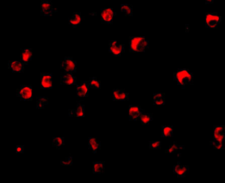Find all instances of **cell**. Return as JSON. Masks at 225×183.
I'll list each match as a JSON object with an SVG mask.
<instances>
[{"mask_svg": "<svg viewBox=\"0 0 225 183\" xmlns=\"http://www.w3.org/2000/svg\"><path fill=\"white\" fill-rule=\"evenodd\" d=\"M164 97V93H156L153 94V100H157L159 98H163Z\"/></svg>", "mask_w": 225, "mask_h": 183, "instance_id": "cell-37", "label": "cell"}, {"mask_svg": "<svg viewBox=\"0 0 225 183\" xmlns=\"http://www.w3.org/2000/svg\"><path fill=\"white\" fill-rule=\"evenodd\" d=\"M154 105H164L165 104V97L159 98L157 100H154Z\"/></svg>", "mask_w": 225, "mask_h": 183, "instance_id": "cell-35", "label": "cell"}, {"mask_svg": "<svg viewBox=\"0 0 225 183\" xmlns=\"http://www.w3.org/2000/svg\"><path fill=\"white\" fill-rule=\"evenodd\" d=\"M222 23V17L216 12L206 13V27L207 28H217Z\"/></svg>", "mask_w": 225, "mask_h": 183, "instance_id": "cell-2", "label": "cell"}, {"mask_svg": "<svg viewBox=\"0 0 225 183\" xmlns=\"http://www.w3.org/2000/svg\"><path fill=\"white\" fill-rule=\"evenodd\" d=\"M184 146L178 145L176 142H174L173 144L170 146L168 149H167L166 152L167 153H176L178 150L184 149Z\"/></svg>", "mask_w": 225, "mask_h": 183, "instance_id": "cell-22", "label": "cell"}, {"mask_svg": "<svg viewBox=\"0 0 225 183\" xmlns=\"http://www.w3.org/2000/svg\"><path fill=\"white\" fill-rule=\"evenodd\" d=\"M225 126H215L213 128V132L217 133H225Z\"/></svg>", "mask_w": 225, "mask_h": 183, "instance_id": "cell-33", "label": "cell"}, {"mask_svg": "<svg viewBox=\"0 0 225 183\" xmlns=\"http://www.w3.org/2000/svg\"><path fill=\"white\" fill-rule=\"evenodd\" d=\"M100 147H101V143L97 140L93 144H92L89 147V149H91L93 151V153H96L98 149H100Z\"/></svg>", "mask_w": 225, "mask_h": 183, "instance_id": "cell-28", "label": "cell"}, {"mask_svg": "<svg viewBox=\"0 0 225 183\" xmlns=\"http://www.w3.org/2000/svg\"><path fill=\"white\" fill-rule=\"evenodd\" d=\"M173 76L177 85L182 88H184L188 84L193 85L194 83V74L188 69H178L173 73Z\"/></svg>", "mask_w": 225, "mask_h": 183, "instance_id": "cell-1", "label": "cell"}, {"mask_svg": "<svg viewBox=\"0 0 225 183\" xmlns=\"http://www.w3.org/2000/svg\"><path fill=\"white\" fill-rule=\"evenodd\" d=\"M149 46V42L146 39H144L141 45V49L143 52H145L146 50L148 48Z\"/></svg>", "mask_w": 225, "mask_h": 183, "instance_id": "cell-36", "label": "cell"}, {"mask_svg": "<svg viewBox=\"0 0 225 183\" xmlns=\"http://www.w3.org/2000/svg\"><path fill=\"white\" fill-rule=\"evenodd\" d=\"M54 12V8L50 1L42 0L41 2V16H51Z\"/></svg>", "mask_w": 225, "mask_h": 183, "instance_id": "cell-7", "label": "cell"}, {"mask_svg": "<svg viewBox=\"0 0 225 183\" xmlns=\"http://www.w3.org/2000/svg\"><path fill=\"white\" fill-rule=\"evenodd\" d=\"M128 98H129V94L126 92L124 89H122L121 101H128Z\"/></svg>", "mask_w": 225, "mask_h": 183, "instance_id": "cell-34", "label": "cell"}, {"mask_svg": "<svg viewBox=\"0 0 225 183\" xmlns=\"http://www.w3.org/2000/svg\"><path fill=\"white\" fill-rule=\"evenodd\" d=\"M49 104V98L47 97H38L37 98V108L43 109Z\"/></svg>", "mask_w": 225, "mask_h": 183, "instance_id": "cell-19", "label": "cell"}, {"mask_svg": "<svg viewBox=\"0 0 225 183\" xmlns=\"http://www.w3.org/2000/svg\"><path fill=\"white\" fill-rule=\"evenodd\" d=\"M41 87L42 89H51L52 88V80L41 81Z\"/></svg>", "mask_w": 225, "mask_h": 183, "instance_id": "cell-25", "label": "cell"}, {"mask_svg": "<svg viewBox=\"0 0 225 183\" xmlns=\"http://www.w3.org/2000/svg\"><path fill=\"white\" fill-rule=\"evenodd\" d=\"M211 145L213 146V148L215 149H225V145L224 144H220L219 143L216 141H212L211 142Z\"/></svg>", "mask_w": 225, "mask_h": 183, "instance_id": "cell-32", "label": "cell"}, {"mask_svg": "<svg viewBox=\"0 0 225 183\" xmlns=\"http://www.w3.org/2000/svg\"><path fill=\"white\" fill-rule=\"evenodd\" d=\"M104 170V162L101 161L93 162V173L94 174H101L103 173Z\"/></svg>", "mask_w": 225, "mask_h": 183, "instance_id": "cell-17", "label": "cell"}, {"mask_svg": "<svg viewBox=\"0 0 225 183\" xmlns=\"http://www.w3.org/2000/svg\"><path fill=\"white\" fill-rule=\"evenodd\" d=\"M17 96L22 101H32V88L31 86L21 85L17 90Z\"/></svg>", "mask_w": 225, "mask_h": 183, "instance_id": "cell-3", "label": "cell"}, {"mask_svg": "<svg viewBox=\"0 0 225 183\" xmlns=\"http://www.w3.org/2000/svg\"><path fill=\"white\" fill-rule=\"evenodd\" d=\"M89 96V87L87 81H83L81 84L77 85V96L80 97H86Z\"/></svg>", "mask_w": 225, "mask_h": 183, "instance_id": "cell-12", "label": "cell"}, {"mask_svg": "<svg viewBox=\"0 0 225 183\" xmlns=\"http://www.w3.org/2000/svg\"><path fill=\"white\" fill-rule=\"evenodd\" d=\"M60 68L68 73H76L77 63L71 57H65L60 63Z\"/></svg>", "mask_w": 225, "mask_h": 183, "instance_id": "cell-5", "label": "cell"}, {"mask_svg": "<svg viewBox=\"0 0 225 183\" xmlns=\"http://www.w3.org/2000/svg\"><path fill=\"white\" fill-rule=\"evenodd\" d=\"M145 37H130L129 48L131 52H143L141 45Z\"/></svg>", "mask_w": 225, "mask_h": 183, "instance_id": "cell-4", "label": "cell"}, {"mask_svg": "<svg viewBox=\"0 0 225 183\" xmlns=\"http://www.w3.org/2000/svg\"><path fill=\"white\" fill-rule=\"evenodd\" d=\"M87 83L89 88H93V89L101 88V83L99 80H97L96 77H90Z\"/></svg>", "mask_w": 225, "mask_h": 183, "instance_id": "cell-18", "label": "cell"}, {"mask_svg": "<svg viewBox=\"0 0 225 183\" xmlns=\"http://www.w3.org/2000/svg\"><path fill=\"white\" fill-rule=\"evenodd\" d=\"M144 112H145V110L143 109L140 111L135 113L132 116H129V121H139V119H140L141 115Z\"/></svg>", "mask_w": 225, "mask_h": 183, "instance_id": "cell-26", "label": "cell"}, {"mask_svg": "<svg viewBox=\"0 0 225 183\" xmlns=\"http://www.w3.org/2000/svg\"><path fill=\"white\" fill-rule=\"evenodd\" d=\"M213 2V0H207L206 1V4H212Z\"/></svg>", "mask_w": 225, "mask_h": 183, "instance_id": "cell-40", "label": "cell"}, {"mask_svg": "<svg viewBox=\"0 0 225 183\" xmlns=\"http://www.w3.org/2000/svg\"><path fill=\"white\" fill-rule=\"evenodd\" d=\"M153 120V115L151 113L144 112L141 115L139 121H140L142 125H147Z\"/></svg>", "mask_w": 225, "mask_h": 183, "instance_id": "cell-15", "label": "cell"}, {"mask_svg": "<svg viewBox=\"0 0 225 183\" xmlns=\"http://www.w3.org/2000/svg\"><path fill=\"white\" fill-rule=\"evenodd\" d=\"M64 139L63 137H54L52 139V147L60 149L64 145Z\"/></svg>", "mask_w": 225, "mask_h": 183, "instance_id": "cell-23", "label": "cell"}, {"mask_svg": "<svg viewBox=\"0 0 225 183\" xmlns=\"http://www.w3.org/2000/svg\"><path fill=\"white\" fill-rule=\"evenodd\" d=\"M189 167L188 166H183L180 162H178L173 167V173L179 178H184L189 173Z\"/></svg>", "mask_w": 225, "mask_h": 183, "instance_id": "cell-9", "label": "cell"}, {"mask_svg": "<svg viewBox=\"0 0 225 183\" xmlns=\"http://www.w3.org/2000/svg\"><path fill=\"white\" fill-rule=\"evenodd\" d=\"M122 89L113 90V99L114 101H121Z\"/></svg>", "mask_w": 225, "mask_h": 183, "instance_id": "cell-27", "label": "cell"}, {"mask_svg": "<svg viewBox=\"0 0 225 183\" xmlns=\"http://www.w3.org/2000/svg\"><path fill=\"white\" fill-rule=\"evenodd\" d=\"M97 140L95 138L90 137L89 139V147L92 144H93Z\"/></svg>", "mask_w": 225, "mask_h": 183, "instance_id": "cell-39", "label": "cell"}, {"mask_svg": "<svg viewBox=\"0 0 225 183\" xmlns=\"http://www.w3.org/2000/svg\"><path fill=\"white\" fill-rule=\"evenodd\" d=\"M24 146L22 145H18L16 147V153H24Z\"/></svg>", "mask_w": 225, "mask_h": 183, "instance_id": "cell-38", "label": "cell"}, {"mask_svg": "<svg viewBox=\"0 0 225 183\" xmlns=\"http://www.w3.org/2000/svg\"><path fill=\"white\" fill-rule=\"evenodd\" d=\"M109 51L114 57L121 56L124 52V45L117 44V41H112L109 43Z\"/></svg>", "mask_w": 225, "mask_h": 183, "instance_id": "cell-8", "label": "cell"}, {"mask_svg": "<svg viewBox=\"0 0 225 183\" xmlns=\"http://www.w3.org/2000/svg\"><path fill=\"white\" fill-rule=\"evenodd\" d=\"M133 6L131 4H122L121 5V12L127 16H132Z\"/></svg>", "mask_w": 225, "mask_h": 183, "instance_id": "cell-20", "label": "cell"}, {"mask_svg": "<svg viewBox=\"0 0 225 183\" xmlns=\"http://www.w3.org/2000/svg\"><path fill=\"white\" fill-rule=\"evenodd\" d=\"M74 116L76 117H84L85 116V109L84 105H81L78 102L77 105V108L74 110Z\"/></svg>", "mask_w": 225, "mask_h": 183, "instance_id": "cell-21", "label": "cell"}, {"mask_svg": "<svg viewBox=\"0 0 225 183\" xmlns=\"http://www.w3.org/2000/svg\"><path fill=\"white\" fill-rule=\"evenodd\" d=\"M83 18L80 12H76L73 14L69 20V24L72 25L74 28H76L80 24Z\"/></svg>", "mask_w": 225, "mask_h": 183, "instance_id": "cell-14", "label": "cell"}, {"mask_svg": "<svg viewBox=\"0 0 225 183\" xmlns=\"http://www.w3.org/2000/svg\"><path fill=\"white\" fill-rule=\"evenodd\" d=\"M161 147V141H150L149 142V149H159Z\"/></svg>", "mask_w": 225, "mask_h": 183, "instance_id": "cell-30", "label": "cell"}, {"mask_svg": "<svg viewBox=\"0 0 225 183\" xmlns=\"http://www.w3.org/2000/svg\"><path fill=\"white\" fill-rule=\"evenodd\" d=\"M143 110L141 107L136 105H130L129 106V116H131L135 113Z\"/></svg>", "mask_w": 225, "mask_h": 183, "instance_id": "cell-24", "label": "cell"}, {"mask_svg": "<svg viewBox=\"0 0 225 183\" xmlns=\"http://www.w3.org/2000/svg\"><path fill=\"white\" fill-rule=\"evenodd\" d=\"M21 61L24 65L28 64L32 59V50L31 48H24L21 50L20 55Z\"/></svg>", "mask_w": 225, "mask_h": 183, "instance_id": "cell-13", "label": "cell"}, {"mask_svg": "<svg viewBox=\"0 0 225 183\" xmlns=\"http://www.w3.org/2000/svg\"><path fill=\"white\" fill-rule=\"evenodd\" d=\"M52 75L50 73H41V81H45V80H52Z\"/></svg>", "mask_w": 225, "mask_h": 183, "instance_id": "cell-31", "label": "cell"}, {"mask_svg": "<svg viewBox=\"0 0 225 183\" xmlns=\"http://www.w3.org/2000/svg\"><path fill=\"white\" fill-rule=\"evenodd\" d=\"M115 13L112 8H103L101 9V22L102 24H113Z\"/></svg>", "mask_w": 225, "mask_h": 183, "instance_id": "cell-6", "label": "cell"}, {"mask_svg": "<svg viewBox=\"0 0 225 183\" xmlns=\"http://www.w3.org/2000/svg\"><path fill=\"white\" fill-rule=\"evenodd\" d=\"M73 164V157L69 156L66 157L65 160L60 161V165L62 166H72Z\"/></svg>", "mask_w": 225, "mask_h": 183, "instance_id": "cell-29", "label": "cell"}, {"mask_svg": "<svg viewBox=\"0 0 225 183\" xmlns=\"http://www.w3.org/2000/svg\"><path fill=\"white\" fill-rule=\"evenodd\" d=\"M8 68L13 73H22L24 70V65L20 61H9Z\"/></svg>", "mask_w": 225, "mask_h": 183, "instance_id": "cell-11", "label": "cell"}, {"mask_svg": "<svg viewBox=\"0 0 225 183\" xmlns=\"http://www.w3.org/2000/svg\"><path fill=\"white\" fill-rule=\"evenodd\" d=\"M60 84L62 85H75L76 78L73 75L72 73L65 72L60 75Z\"/></svg>", "mask_w": 225, "mask_h": 183, "instance_id": "cell-10", "label": "cell"}, {"mask_svg": "<svg viewBox=\"0 0 225 183\" xmlns=\"http://www.w3.org/2000/svg\"><path fill=\"white\" fill-rule=\"evenodd\" d=\"M161 131L163 137H172L173 136V126L164 125L161 127Z\"/></svg>", "mask_w": 225, "mask_h": 183, "instance_id": "cell-16", "label": "cell"}]
</instances>
